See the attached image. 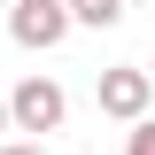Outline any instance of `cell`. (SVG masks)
Masks as SVG:
<instances>
[{"label":"cell","mask_w":155,"mask_h":155,"mask_svg":"<svg viewBox=\"0 0 155 155\" xmlns=\"http://www.w3.org/2000/svg\"><path fill=\"white\" fill-rule=\"evenodd\" d=\"M93 101H101V116H116V124H147L155 70H140V62H116V70H101V78H93Z\"/></svg>","instance_id":"cell-1"},{"label":"cell","mask_w":155,"mask_h":155,"mask_svg":"<svg viewBox=\"0 0 155 155\" xmlns=\"http://www.w3.org/2000/svg\"><path fill=\"white\" fill-rule=\"evenodd\" d=\"M8 116H16V132H23V140H47V132H62L70 93H62L54 78H23L16 93H8Z\"/></svg>","instance_id":"cell-2"},{"label":"cell","mask_w":155,"mask_h":155,"mask_svg":"<svg viewBox=\"0 0 155 155\" xmlns=\"http://www.w3.org/2000/svg\"><path fill=\"white\" fill-rule=\"evenodd\" d=\"M70 0H16V8H8V39H16V47H31V54H47V47H62V39H70Z\"/></svg>","instance_id":"cell-3"},{"label":"cell","mask_w":155,"mask_h":155,"mask_svg":"<svg viewBox=\"0 0 155 155\" xmlns=\"http://www.w3.org/2000/svg\"><path fill=\"white\" fill-rule=\"evenodd\" d=\"M78 23H93V31H109V23H124V0H70Z\"/></svg>","instance_id":"cell-4"},{"label":"cell","mask_w":155,"mask_h":155,"mask_svg":"<svg viewBox=\"0 0 155 155\" xmlns=\"http://www.w3.org/2000/svg\"><path fill=\"white\" fill-rule=\"evenodd\" d=\"M124 155H155V116H147V124H132V132H124Z\"/></svg>","instance_id":"cell-5"},{"label":"cell","mask_w":155,"mask_h":155,"mask_svg":"<svg viewBox=\"0 0 155 155\" xmlns=\"http://www.w3.org/2000/svg\"><path fill=\"white\" fill-rule=\"evenodd\" d=\"M0 155H47V147H39V140H8Z\"/></svg>","instance_id":"cell-6"},{"label":"cell","mask_w":155,"mask_h":155,"mask_svg":"<svg viewBox=\"0 0 155 155\" xmlns=\"http://www.w3.org/2000/svg\"><path fill=\"white\" fill-rule=\"evenodd\" d=\"M8 124H16V116H8V101H0V132H8Z\"/></svg>","instance_id":"cell-7"},{"label":"cell","mask_w":155,"mask_h":155,"mask_svg":"<svg viewBox=\"0 0 155 155\" xmlns=\"http://www.w3.org/2000/svg\"><path fill=\"white\" fill-rule=\"evenodd\" d=\"M147 70H155V62H147Z\"/></svg>","instance_id":"cell-8"}]
</instances>
